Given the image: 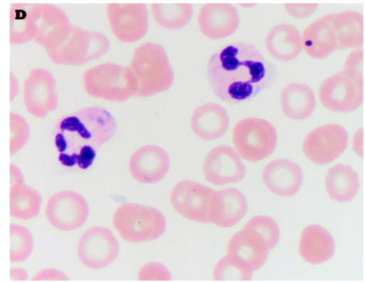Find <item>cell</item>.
Listing matches in <instances>:
<instances>
[{
  "label": "cell",
  "mask_w": 365,
  "mask_h": 283,
  "mask_svg": "<svg viewBox=\"0 0 365 283\" xmlns=\"http://www.w3.org/2000/svg\"><path fill=\"white\" fill-rule=\"evenodd\" d=\"M208 76L213 92L227 103L254 99L275 81L276 69L250 43L227 45L211 56Z\"/></svg>",
  "instance_id": "6da1fadb"
},
{
  "label": "cell",
  "mask_w": 365,
  "mask_h": 283,
  "mask_svg": "<svg viewBox=\"0 0 365 283\" xmlns=\"http://www.w3.org/2000/svg\"><path fill=\"white\" fill-rule=\"evenodd\" d=\"M57 66H80L99 59L110 49V40L103 32L64 26L40 45Z\"/></svg>",
  "instance_id": "7a4b0ae2"
},
{
  "label": "cell",
  "mask_w": 365,
  "mask_h": 283,
  "mask_svg": "<svg viewBox=\"0 0 365 283\" xmlns=\"http://www.w3.org/2000/svg\"><path fill=\"white\" fill-rule=\"evenodd\" d=\"M128 68L135 81V96L163 94L174 84V70L165 49L159 43L146 42L138 46Z\"/></svg>",
  "instance_id": "3957f363"
},
{
  "label": "cell",
  "mask_w": 365,
  "mask_h": 283,
  "mask_svg": "<svg viewBox=\"0 0 365 283\" xmlns=\"http://www.w3.org/2000/svg\"><path fill=\"white\" fill-rule=\"evenodd\" d=\"M58 129L66 137L68 153H73L84 146L98 148L109 142L115 135L116 122L106 108L90 106L62 119Z\"/></svg>",
  "instance_id": "277c9868"
},
{
  "label": "cell",
  "mask_w": 365,
  "mask_h": 283,
  "mask_svg": "<svg viewBox=\"0 0 365 283\" xmlns=\"http://www.w3.org/2000/svg\"><path fill=\"white\" fill-rule=\"evenodd\" d=\"M116 233L128 243H146L160 239L166 230L161 211L148 205L125 203L114 212L112 219Z\"/></svg>",
  "instance_id": "5b68a950"
},
{
  "label": "cell",
  "mask_w": 365,
  "mask_h": 283,
  "mask_svg": "<svg viewBox=\"0 0 365 283\" xmlns=\"http://www.w3.org/2000/svg\"><path fill=\"white\" fill-rule=\"evenodd\" d=\"M84 92L103 101L123 103L135 96V81L128 66L113 62L95 64L82 75Z\"/></svg>",
  "instance_id": "8992f818"
},
{
  "label": "cell",
  "mask_w": 365,
  "mask_h": 283,
  "mask_svg": "<svg viewBox=\"0 0 365 283\" xmlns=\"http://www.w3.org/2000/svg\"><path fill=\"white\" fill-rule=\"evenodd\" d=\"M170 203L185 219L213 224L219 211V192L195 181H181L170 192Z\"/></svg>",
  "instance_id": "52a82bcc"
},
{
  "label": "cell",
  "mask_w": 365,
  "mask_h": 283,
  "mask_svg": "<svg viewBox=\"0 0 365 283\" xmlns=\"http://www.w3.org/2000/svg\"><path fill=\"white\" fill-rule=\"evenodd\" d=\"M277 139L275 126L260 118L240 120L232 131L235 152L250 163L269 159L275 152Z\"/></svg>",
  "instance_id": "ba28073f"
},
{
  "label": "cell",
  "mask_w": 365,
  "mask_h": 283,
  "mask_svg": "<svg viewBox=\"0 0 365 283\" xmlns=\"http://www.w3.org/2000/svg\"><path fill=\"white\" fill-rule=\"evenodd\" d=\"M319 96L322 105L330 111H355L364 104V81L341 71L322 83Z\"/></svg>",
  "instance_id": "9c48e42d"
},
{
  "label": "cell",
  "mask_w": 365,
  "mask_h": 283,
  "mask_svg": "<svg viewBox=\"0 0 365 283\" xmlns=\"http://www.w3.org/2000/svg\"><path fill=\"white\" fill-rule=\"evenodd\" d=\"M106 16L116 40L133 44L145 38L149 29V11L145 4H108Z\"/></svg>",
  "instance_id": "30bf717a"
},
{
  "label": "cell",
  "mask_w": 365,
  "mask_h": 283,
  "mask_svg": "<svg viewBox=\"0 0 365 283\" xmlns=\"http://www.w3.org/2000/svg\"><path fill=\"white\" fill-rule=\"evenodd\" d=\"M90 216V205L81 194L62 190L53 194L45 207V218L51 227L63 232L81 228Z\"/></svg>",
  "instance_id": "8fae6325"
},
{
  "label": "cell",
  "mask_w": 365,
  "mask_h": 283,
  "mask_svg": "<svg viewBox=\"0 0 365 283\" xmlns=\"http://www.w3.org/2000/svg\"><path fill=\"white\" fill-rule=\"evenodd\" d=\"M349 140V133L342 125H322L304 137L302 151L311 163L328 165L345 152Z\"/></svg>",
  "instance_id": "7c38bea8"
},
{
  "label": "cell",
  "mask_w": 365,
  "mask_h": 283,
  "mask_svg": "<svg viewBox=\"0 0 365 283\" xmlns=\"http://www.w3.org/2000/svg\"><path fill=\"white\" fill-rule=\"evenodd\" d=\"M23 101L28 114L36 119L46 118L57 109V81L51 71L34 68L24 81Z\"/></svg>",
  "instance_id": "4fadbf2b"
},
{
  "label": "cell",
  "mask_w": 365,
  "mask_h": 283,
  "mask_svg": "<svg viewBox=\"0 0 365 283\" xmlns=\"http://www.w3.org/2000/svg\"><path fill=\"white\" fill-rule=\"evenodd\" d=\"M120 243L109 228L96 226L86 230L77 245V256L86 269H103L118 258Z\"/></svg>",
  "instance_id": "5bb4252c"
},
{
  "label": "cell",
  "mask_w": 365,
  "mask_h": 283,
  "mask_svg": "<svg viewBox=\"0 0 365 283\" xmlns=\"http://www.w3.org/2000/svg\"><path fill=\"white\" fill-rule=\"evenodd\" d=\"M269 249L262 237L250 229H242L231 237L226 257L246 273L252 274L267 263Z\"/></svg>",
  "instance_id": "9a60e30c"
},
{
  "label": "cell",
  "mask_w": 365,
  "mask_h": 283,
  "mask_svg": "<svg viewBox=\"0 0 365 283\" xmlns=\"http://www.w3.org/2000/svg\"><path fill=\"white\" fill-rule=\"evenodd\" d=\"M204 176L209 183L217 187L235 184L245 178L246 167L231 147L219 146L207 154Z\"/></svg>",
  "instance_id": "2e32d148"
},
{
  "label": "cell",
  "mask_w": 365,
  "mask_h": 283,
  "mask_svg": "<svg viewBox=\"0 0 365 283\" xmlns=\"http://www.w3.org/2000/svg\"><path fill=\"white\" fill-rule=\"evenodd\" d=\"M170 169L168 152L159 146L141 147L129 159V172L137 182L155 184L161 182Z\"/></svg>",
  "instance_id": "e0dca14e"
},
{
  "label": "cell",
  "mask_w": 365,
  "mask_h": 283,
  "mask_svg": "<svg viewBox=\"0 0 365 283\" xmlns=\"http://www.w3.org/2000/svg\"><path fill=\"white\" fill-rule=\"evenodd\" d=\"M198 28L210 40H224L239 29V11L230 4H206L197 16Z\"/></svg>",
  "instance_id": "ac0fdd59"
},
{
  "label": "cell",
  "mask_w": 365,
  "mask_h": 283,
  "mask_svg": "<svg viewBox=\"0 0 365 283\" xmlns=\"http://www.w3.org/2000/svg\"><path fill=\"white\" fill-rule=\"evenodd\" d=\"M262 180L276 196L292 197L299 192L304 181L302 168L287 159H278L265 166Z\"/></svg>",
  "instance_id": "d6986e66"
},
{
  "label": "cell",
  "mask_w": 365,
  "mask_h": 283,
  "mask_svg": "<svg viewBox=\"0 0 365 283\" xmlns=\"http://www.w3.org/2000/svg\"><path fill=\"white\" fill-rule=\"evenodd\" d=\"M302 51L313 59L329 57L338 49L332 14L325 15L308 26L302 34Z\"/></svg>",
  "instance_id": "ffe728a7"
},
{
  "label": "cell",
  "mask_w": 365,
  "mask_h": 283,
  "mask_svg": "<svg viewBox=\"0 0 365 283\" xmlns=\"http://www.w3.org/2000/svg\"><path fill=\"white\" fill-rule=\"evenodd\" d=\"M230 118L220 104L206 103L194 110L191 129L200 139L212 142L220 139L228 131Z\"/></svg>",
  "instance_id": "44dd1931"
},
{
  "label": "cell",
  "mask_w": 365,
  "mask_h": 283,
  "mask_svg": "<svg viewBox=\"0 0 365 283\" xmlns=\"http://www.w3.org/2000/svg\"><path fill=\"white\" fill-rule=\"evenodd\" d=\"M298 252L307 263L323 264L334 257L336 243L327 229L319 224H310L300 235Z\"/></svg>",
  "instance_id": "7402d4cb"
},
{
  "label": "cell",
  "mask_w": 365,
  "mask_h": 283,
  "mask_svg": "<svg viewBox=\"0 0 365 283\" xmlns=\"http://www.w3.org/2000/svg\"><path fill=\"white\" fill-rule=\"evenodd\" d=\"M265 49L278 61H292L302 54V34L291 24H278L267 34Z\"/></svg>",
  "instance_id": "603a6c76"
},
{
  "label": "cell",
  "mask_w": 365,
  "mask_h": 283,
  "mask_svg": "<svg viewBox=\"0 0 365 283\" xmlns=\"http://www.w3.org/2000/svg\"><path fill=\"white\" fill-rule=\"evenodd\" d=\"M38 4L10 6V43L24 45L34 41L38 32Z\"/></svg>",
  "instance_id": "cb8c5ba5"
},
{
  "label": "cell",
  "mask_w": 365,
  "mask_h": 283,
  "mask_svg": "<svg viewBox=\"0 0 365 283\" xmlns=\"http://www.w3.org/2000/svg\"><path fill=\"white\" fill-rule=\"evenodd\" d=\"M280 105L284 116L291 120H306L317 108V99L311 87L293 83L282 90Z\"/></svg>",
  "instance_id": "d4e9b609"
},
{
  "label": "cell",
  "mask_w": 365,
  "mask_h": 283,
  "mask_svg": "<svg viewBox=\"0 0 365 283\" xmlns=\"http://www.w3.org/2000/svg\"><path fill=\"white\" fill-rule=\"evenodd\" d=\"M332 25L338 49H359L364 43V19L357 11L332 14Z\"/></svg>",
  "instance_id": "484cf974"
},
{
  "label": "cell",
  "mask_w": 365,
  "mask_h": 283,
  "mask_svg": "<svg viewBox=\"0 0 365 283\" xmlns=\"http://www.w3.org/2000/svg\"><path fill=\"white\" fill-rule=\"evenodd\" d=\"M325 187L330 199L336 202L347 203L358 194L360 187L359 176L349 166L338 164L328 170Z\"/></svg>",
  "instance_id": "4316f807"
},
{
  "label": "cell",
  "mask_w": 365,
  "mask_h": 283,
  "mask_svg": "<svg viewBox=\"0 0 365 283\" xmlns=\"http://www.w3.org/2000/svg\"><path fill=\"white\" fill-rule=\"evenodd\" d=\"M42 202L40 192L25 182L10 185V216L14 219H34L40 214Z\"/></svg>",
  "instance_id": "83f0119b"
},
{
  "label": "cell",
  "mask_w": 365,
  "mask_h": 283,
  "mask_svg": "<svg viewBox=\"0 0 365 283\" xmlns=\"http://www.w3.org/2000/svg\"><path fill=\"white\" fill-rule=\"evenodd\" d=\"M220 205L213 224L220 228L237 226L248 211V202L243 192L237 189L220 190Z\"/></svg>",
  "instance_id": "f1b7e54d"
},
{
  "label": "cell",
  "mask_w": 365,
  "mask_h": 283,
  "mask_svg": "<svg viewBox=\"0 0 365 283\" xmlns=\"http://www.w3.org/2000/svg\"><path fill=\"white\" fill-rule=\"evenodd\" d=\"M193 13V4H150L153 21L163 29H182L192 21Z\"/></svg>",
  "instance_id": "f546056e"
},
{
  "label": "cell",
  "mask_w": 365,
  "mask_h": 283,
  "mask_svg": "<svg viewBox=\"0 0 365 283\" xmlns=\"http://www.w3.org/2000/svg\"><path fill=\"white\" fill-rule=\"evenodd\" d=\"M34 239L31 231L23 224H10V262L21 263L31 257Z\"/></svg>",
  "instance_id": "4dcf8cb0"
},
{
  "label": "cell",
  "mask_w": 365,
  "mask_h": 283,
  "mask_svg": "<svg viewBox=\"0 0 365 283\" xmlns=\"http://www.w3.org/2000/svg\"><path fill=\"white\" fill-rule=\"evenodd\" d=\"M244 228L256 232L267 243L269 252L277 246L280 239V230L277 222L269 216H255L246 222Z\"/></svg>",
  "instance_id": "1f68e13d"
},
{
  "label": "cell",
  "mask_w": 365,
  "mask_h": 283,
  "mask_svg": "<svg viewBox=\"0 0 365 283\" xmlns=\"http://www.w3.org/2000/svg\"><path fill=\"white\" fill-rule=\"evenodd\" d=\"M30 139V125L17 112H10V155L17 154L27 146Z\"/></svg>",
  "instance_id": "d6a6232c"
},
{
  "label": "cell",
  "mask_w": 365,
  "mask_h": 283,
  "mask_svg": "<svg viewBox=\"0 0 365 283\" xmlns=\"http://www.w3.org/2000/svg\"><path fill=\"white\" fill-rule=\"evenodd\" d=\"M213 279L215 282H250L252 275L246 273L225 256L213 269Z\"/></svg>",
  "instance_id": "836d02e7"
},
{
  "label": "cell",
  "mask_w": 365,
  "mask_h": 283,
  "mask_svg": "<svg viewBox=\"0 0 365 283\" xmlns=\"http://www.w3.org/2000/svg\"><path fill=\"white\" fill-rule=\"evenodd\" d=\"M140 282H170L172 275L165 265L159 262L147 263L138 274Z\"/></svg>",
  "instance_id": "e575fe53"
},
{
  "label": "cell",
  "mask_w": 365,
  "mask_h": 283,
  "mask_svg": "<svg viewBox=\"0 0 365 283\" xmlns=\"http://www.w3.org/2000/svg\"><path fill=\"white\" fill-rule=\"evenodd\" d=\"M344 72L353 75L356 79L364 81V49H356L349 54L344 64Z\"/></svg>",
  "instance_id": "d590c367"
},
{
  "label": "cell",
  "mask_w": 365,
  "mask_h": 283,
  "mask_svg": "<svg viewBox=\"0 0 365 283\" xmlns=\"http://www.w3.org/2000/svg\"><path fill=\"white\" fill-rule=\"evenodd\" d=\"M287 13L294 19H302L311 16L317 10V4H286Z\"/></svg>",
  "instance_id": "8d00e7d4"
},
{
  "label": "cell",
  "mask_w": 365,
  "mask_h": 283,
  "mask_svg": "<svg viewBox=\"0 0 365 283\" xmlns=\"http://www.w3.org/2000/svg\"><path fill=\"white\" fill-rule=\"evenodd\" d=\"M96 159L95 148L90 146H84L77 151V166L80 169H88L94 163Z\"/></svg>",
  "instance_id": "74e56055"
},
{
  "label": "cell",
  "mask_w": 365,
  "mask_h": 283,
  "mask_svg": "<svg viewBox=\"0 0 365 283\" xmlns=\"http://www.w3.org/2000/svg\"><path fill=\"white\" fill-rule=\"evenodd\" d=\"M34 282H68V278L63 272L57 269H44L32 278Z\"/></svg>",
  "instance_id": "f35d334b"
},
{
  "label": "cell",
  "mask_w": 365,
  "mask_h": 283,
  "mask_svg": "<svg viewBox=\"0 0 365 283\" xmlns=\"http://www.w3.org/2000/svg\"><path fill=\"white\" fill-rule=\"evenodd\" d=\"M25 182V177H24L21 170L14 164L10 165V185L17 184V183Z\"/></svg>",
  "instance_id": "ab89813d"
},
{
  "label": "cell",
  "mask_w": 365,
  "mask_h": 283,
  "mask_svg": "<svg viewBox=\"0 0 365 283\" xmlns=\"http://www.w3.org/2000/svg\"><path fill=\"white\" fill-rule=\"evenodd\" d=\"M10 279L12 282H27L28 272L23 267H13L10 271Z\"/></svg>",
  "instance_id": "60d3db41"
},
{
  "label": "cell",
  "mask_w": 365,
  "mask_h": 283,
  "mask_svg": "<svg viewBox=\"0 0 365 283\" xmlns=\"http://www.w3.org/2000/svg\"><path fill=\"white\" fill-rule=\"evenodd\" d=\"M60 163L66 167H73L77 165V152L73 153H60L59 155Z\"/></svg>",
  "instance_id": "b9f144b4"
},
{
  "label": "cell",
  "mask_w": 365,
  "mask_h": 283,
  "mask_svg": "<svg viewBox=\"0 0 365 283\" xmlns=\"http://www.w3.org/2000/svg\"><path fill=\"white\" fill-rule=\"evenodd\" d=\"M21 91V86H19V79H17L16 75L14 73H10V101H14L16 99L17 95Z\"/></svg>",
  "instance_id": "7bdbcfd3"
},
{
  "label": "cell",
  "mask_w": 365,
  "mask_h": 283,
  "mask_svg": "<svg viewBox=\"0 0 365 283\" xmlns=\"http://www.w3.org/2000/svg\"><path fill=\"white\" fill-rule=\"evenodd\" d=\"M55 144L60 153H64L68 151V142H66L63 134L60 133V131L57 134V136H56Z\"/></svg>",
  "instance_id": "ee69618b"
}]
</instances>
